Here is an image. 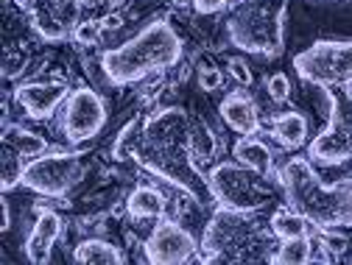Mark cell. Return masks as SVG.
Listing matches in <instances>:
<instances>
[{
    "label": "cell",
    "instance_id": "6da1fadb",
    "mask_svg": "<svg viewBox=\"0 0 352 265\" xmlns=\"http://www.w3.org/2000/svg\"><path fill=\"white\" fill-rule=\"evenodd\" d=\"M277 182L285 193L288 207L311 218L316 229H352V176L324 185L311 159L291 157L277 170Z\"/></svg>",
    "mask_w": 352,
    "mask_h": 265
},
{
    "label": "cell",
    "instance_id": "7a4b0ae2",
    "mask_svg": "<svg viewBox=\"0 0 352 265\" xmlns=\"http://www.w3.org/2000/svg\"><path fill=\"white\" fill-rule=\"evenodd\" d=\"M182 59V39L168 20L143 25L135 36L101 56V70L115 87L138 84L148 76L165 73Z\"/></svg>",
    "mask_w": 352,
    "mask_h": 265
},
{
    "label": "cell",
    "instance_id": "3957f363",
    "mask_svg": "<svg viewBox=\"0 0 352 265\" xmlns=\"http://www.w3.org/2000/svg\"><path fill=\"white\" fill-rule=\"evenodd\" d=\"M135 159L157 179L168 182L179 193H185L193 201H210L207 176H201V168L196 165L190 154V137H148L140 131V140L135 148Z\"/></svg>",
    "mask_w": 352,
    "mask_h": 265
},
{
    "label": "cell",
    "instance_id": "277c9868",
    "mask_svg": "<svg viewBox=\"0 0 352 265\" xmlns=\"http://www.w3.org/2000/svg\"><path fill=\"white\" fill-rule=\"evenodd\" d=\"M288 0H241L227 17V36L238 51L277 56L285 48Z\"/></svg>",
    "mask_w": 352,
    "mask_h": 265
},
{
    "label": "cell",
    "instance_id": "5b68a950",
    "mask_svg": "<svg viewBox=\"0 0 352 265\" xmlns=\"http://www.w3.org/2000/svg\"><path fill=\"white\" fill-rule=\"evenodd\" d=\"M207 187L212 201L221 209L232 212H257L269 204L272 187H269V176H260L252 168L235 162H221L207 173Z\"/></svg>",
    "mask_w": 352,
    "mask_h": 265
},
{
    "label": "cell",
    "instance_id": "8992f818",
    "mask_svg": "<svg viewBox=\"0 0 352 265\" xmlns=\"http://www.w3.org/2000/svg\"><path fill=\"white\" fill-rule=\"evenodd\" d=\"M84 154L81 151H45L25 162L23 187L45 198H65L84 176Z\"/></svg>",
    "mask_w": 352,
    "mask_h": 265
},
{
    "label": "cell",
    "instance_id": "52a82bcc",
    "mask_svg": "<svg viewBox=\"0 0 352 265\" xmlns=\"http://www.w3.org/2000/svg\"><path fill=\"white\" fill-rule=\"evenodd\" d=\"M294 70L307 84L346 87L352 84V42L322 39L294 56Z\"/></svg>",
    "mask_w": 352,
    "mask_h": 265
},
{
    "label": "cell",
    "instance_id": "ba28073f",
    "mask_svg": "<svg viewBox=\"0 0 352 265\" xmlns=\"http://www.w3.org/2000/svg\"><path fill=\"white\" fill-rule=\"evenodd\" d=\"M254 238H257V229H254L252 212H232L218 207V212L204 229L201 249L207 251L210 262L243 260L246 257L243 249H249Z\"/></svg>",
    "mask_w": 352,
    "mask_h": 265
},
{
    "label": "cell",
    "instance_id": "9c48e42d",
    "mask_svg": "<svg viewBox=\"0 0 352 265\" xmlns=\"http://www.w3.org/2000/svg\"><path fill=\"white\" fill-rule=\"evenodd\" d=\"M107 117V101L90 87H78V90H70L67 101L59 109V131L67 143L81 146L101 135Z\"/></svg>",
    "mask_w": 352,
    "mask_h": 265
},
{
    "label": "cell",
    "instance_id": "30bf717a",
    "mask_svg": "<svg viewBox=\"0 0 352 265\" xmlns=\"http://www.w3.org/2000/svg\"><path fill=\"white\" fill-rule=\"evenodd\" d=\"M25 9L31 28L45 42H62L73 39L76 25L81 23V6L84 0H20Z\"/></svg>",
    "mask_w": 352,
    "mask_h": 265
},
{
    "label": "cell",
    "instance_id": "8fae6325",
    "mask_svg": "<svg viewBox=\"0 0 352 265\" xmlns=\"http://www.w3.org/2000/svg\"><path fill=\"white\" fill-rule=\"evenodd\" d=\"M201 246L196 243V238L176 220H160L151 229V235L143 243L146 260L154 265H179V262H190L196 257Z\"/></svg>",
    "mask_w": 352,
    "mask_h": 265
},
{
    "label": "cell",
    "instance_id": "7c38bea8",
    "mask_svg": "<svg viewBox=\"0 0 352 265\" xmlns=\"http://www.w3.org/2000/svg\"><path fill=\"white\" fill-rule=\"evenodd\" d=\"M70 90L65 81H25L14 90L17 106L31 117V120H48L54 117L62 104L67 101Z\"/></svg>",
    "mask_w": 352,
    "mask_h": 265
},
{
    "label": "cell",
    "instance_id": "4fadbf2b",
    "mask_svg": "<svg viewBox=\"0 0 352 265\" xmlns=\"http://www.w3.org/2000/svg\"><path fill=\"white\" fill-rule=\"evenodd\" d=\"M307 159L319 165H344L352 159V126L330 117V123L307 146Z\"/></svg>",
    "mask_w": 352,
    "mask_h": 265
},
{
    "label": "cell",
    "instance_id": "5bb4252c",
    "mask_svg": "<svg viewBox=\"0 0 352 265\" xmlns=\"http://www.w3.org/2000/svg\"><path fill=\"white\" fill-rule=\"evenodd\" d=\"M65 232V220L56 209L51 207H39L36 209V220H34V229L25 240V257L34 265H45L51 260V251L56 246V240Z\"/></svg>",
    "mask_w": 352,
    "mask_h": 265
},
{
    "label": "cell",
    "instance_id": "9a60e30c",
    "mask_svg": "<svg viewBox=\"0 0 352 265\" xmlns=\"http://www.w3.org/2000/svg\"><path fill=\"white\" fill-rule=\"evenodd\" d=\"M218 115H221V120L241 137H249V135H257L260 131V112H257V104L252 101V95L246 90L230 93L221 101V106H218Z\"/></svg>",
    "mask_w": 352,
    "mask_h": 265
},
{
    "label": "cell",
    "instance_id": "2e32d148",
    "mask_svg": "<svg viewBox=\"0 0 352 265\" xmlns=\"http://www.w3.org/2000/svg\"><path fill=\"white\" fill-rule=\"evenodd\" d=\"M165 209H168L165 196L157 187H151V185L135 187L129 193V198H126V212L135 220H162Z\"/></svg>",
    "mask_w": 352,
    "mask_h": 265
},
{
    "label": "cell",
    "instance_id": "e0dca14e",
    "mask_svg": "<svg viewBox=\"0 0 352 265\" xmlns=\"http://www.w3.org/2000/svg\"><path fill=\"white\" fill-rule=\"evenodd\" d=\"M232 157L241 162V165H246V168H252L254 173H260V176H274V154H272V148L263 143V140H257L254 135H249V137H241L238 143H235V148H232Z\"/></svg>",
    "mask_w": 352,
    "mask_h": 265
},
{
    "label": "cell",
    "instance_id": "ac0fdd59",
    "mask_svg": "<svg viewBox=\"0 0 352 265\" xmlns=\"http://www.w3.org/2000/svg\"><path fill=\"white\" fill-rule=\"evenodd\" d=\"M73 260L81 265H123L126 254L104 238H87L73 249Z\"/></svg>",
    "mask_w": 352,
    "mask_h": 265
},
{
    "label": "cell",
    "instance_id": "d6986e66",
    "mask_svg": "<svg viewBox=\"0 0 352 265\" xmlns=\"http://www.w3.org/2000/svg\"><path fill=\"white\" fill-rule=\"evenodd\" d=\"M272 137L283 146V148H299L307 140V117L296 109L280 112L272 120Z\"/></svg>",
    "mask_w": 352,
    "mask_h": 265
},
{
    "label": "cell",
    "instance_id": "ffe728a7",
    "mask_svg": "<svg viewBox=\"0 0 352 265\" xmlns=\"http://www.w3.org/2000/svg\"><path fill=\"white\" fill-rule=\"evenodd\" d=\"M269 229L277 240H294V238H311V232L316 229L311 224V218H305L299 209L294 207H283L272 215L269 220Z\"/></svg>",
    "mask_w": 352,
    "mask_h": 265
},
{
    "label": "cell",
    "instance_id": "44dd1931",
    "mask_svg": "<svg viewBox=\"0 0 352 265\" xmlns=\"http://www.w3.org/2000/svg\"><path fill=\"white\" fill-rule=\"evenodd\" d=\"M3 148L14 151L25 162H31L34 157L48 151V140L42 137V135H36V131H28L23 126H9L6 123V128H3Z\"/></svg>",
    "mask_w": 352,
    "mask_h": 265
},
{
    "label": "cell",
    "instance_id": "7402d4cb",
    "mask_svg": "<svg viewBox=\"0 0 352 265\" xmlns=\"http://www.w3.org/2000/svg\"><path fill=\"white\" fill-rule=\"evenodd\" d=\"M314 257V240L311 238H294V240H280L277 251L269 257V262H283V265H305Z\"/></svg>",
    "mask_w": 352,
    "mask_h": 265
},
{
    "label": "cell",
    "instance_id": "603a6c76",
    "mask_svg": "<svg viewBox=\"0 0 352 265\" xmlns=\"http://www.w3.org/2000/svg\"><path fill=\"white\" fill-rule=\"evenodd\" d=\"M218 151V140L212 135V128L204 123V120H193V128H190V154L196 159V165H207Z\"/></svg>",
    "mask_w": 352,
    "mask_h": 265
},
{
    "label": "cell",
    "instance_id": "cb8c5ba5",
    "mask_svg": "<svg viewBox=\"0 0 352 265\" xmlns=\"http://www.w3.org/2000/svg\"><path fill=\"white\" fill-rule=\"evenodd\" d=\"M140 131H143V120H131L112 146V154L115 159H126V157H135V148H138V140H140Z\"/></svg>",
    "mask_w": 352,
    "mask_h": 265
},
{
    "label": "cell",
    "instance_id": "d4e9b609",
    "mask_svg": "<svg viewBox=\"0 0 352 265\" xmlns=\"http://www.w3.org/2000/svg\"><path fill=\"white\" fill-rule=\"evenodd\" d=\"M23 170H25V159L17 157L14 151L3 148V182H0V187L9 193L17 185H23Z\"/></svg>",
    "mask_w": 352,
    "mask_h": 265
},
{
    "label": "cell",
    "instance_id": "484cf974",
    "mask_svg": "<svg viewBox=\"0 0 352 265\" xmlns=\"http://www.w3.org/2000/svg\"><path fill=\"white\" fill-rule=\"evenodd\" d=\"M101 34H104V23H96V20H81L73 31V39L78 45H98L101 42Z\"/></svg>",
    "mask_w": 352,
    "mask_h": 265
},
{
    "label": "cell",
    "instance_id": "4316f807",
    "mask_svg": "<svg viewBox=\"0 0 352 265\" xmlns=\"http://www.w3.org/2000/svg\"><path fill=\"white\" fill-rule=\"evenodd\" d=\"M266 93L274 104H285L291 98V78L285 73H274L266 78Z\"/></svg>",
    "mask_w": 352,
    "mask_h": 265
},
{
    "label": "cell",
    "instance_id": "83f0119b",
    "mask_svg": "<svg viewBox=\"0 0 352 265\" xmlns=\"http://www.w3.org/2000/svg\"><path fill=\"white\" fill-rule=\"evenodd\" d=\"M221 84H224V73L218 67H199V90L215 93L221 90Z\"/></svg>",
    "mask_w": 352,
    "mask_h": 265
},
{
    "label": "cell",
    "instance_id": "f1b7e54d",
    "mask_svg": "<svg viewBox=\"0 0 352 265\" xmlns=\"http://www.w3.org/2000/svg\"><path fill=\"white\" fill-rule=\"evenodd\" d=\"M190 3H193V9L199 14H218V12L230 9L232 0H190Z\"/></svg>",
    "mask_w": 352,
    "mask_h": 265
},
{
    "label": "cell",
    "instance_id": "f546056e",
    "mask_svg": "<svg viewBox=\"0 0 352 265\" xmlns=\"http://www.w3.org/2000/svg\"><path fill=\"white\" fill-rule=\"evenodd\" d=\"M230 73H232V78H235L241 87H249V84H252V70H249L246 62L232 59V62H230Z\"/></svg>",
    "mask_w": 352,
    "mask_h": 265
},
{
    "label": "cell",
    "instance_id": "4dcf8cb0",
    "mask_svg": "<svg viewBox=\"0 0 352 265\" xmlns=\"http://www.w3.org/2000/svg\"><path fill=\"white\" fill-rule=\"evenodd\" d=\"M0 209H3V224H0V229H9L12 227V209H9V201L6 198L0 201Z\"/></svg>",
    "mask_w": 352,
    "mask_h": 265
}]
</instances>
